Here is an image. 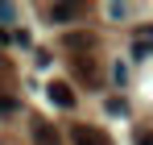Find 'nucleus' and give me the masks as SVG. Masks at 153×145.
I'll use <instances>...</instances> for the list:
<instances>
[{"mask_svg":"<svg viewBox=\"0 0 153 145\" xmlns=\"http://www.w3.org/2000/svg\"><path fill=\"white\" fill-rule=\"evenodd\" d=\"M79 13H83L79 4H50V17H54V21H79Z\"/></svg>","mask_w":153,"mask_h":145,"instance_id":"20e7f679","label":"nucleus"},{"mask_svg":"<svg viewBox=\"0 0 153 145\" xmlns=\"http://www.w3.org/2000/svg\"><path fill=\"white\" fill-rule=\"evenodd\" d=\"M46 96H50L58 108H75V91H71V83H50Z\"/></svg>","mask_w":153,"mask_h":145,"instance_id":"f03ea898","label":"nucleus"},{"mask_svg":"<svg viewBox=\"0 0 153 145\" xmlns=\"http://www.w3.org/2000/svg\"><path fill=\"white\" fill-rule=\"evenodd\" d=\"M75 145H112V141L91 124H75Z\"/></svg>","mask_w":153,"mask_h":145,"instance_id":"f257e3e1","label":"nucleus"},{"mask_svg":"<svg viewBox=\"0 0 153 145\" xmlns=\"http://www.w3.org/2000/svg\"><path fill=\"white\" fill-rule=\"evenodd\" d=\"M141 145H153V141H149V137H145V141H141Z\"/></svg>","mask_w":153,"mask_h":145,"instance_id":"39448f33","label":"nucleus"},{"mask_svg":"<svg viewBox=\"0 0 153 145\" xmlns=\"http://www.w3.org/2000/svg\"><path fill=\"white\" fill-rule=\"evenodd\" d=\"M33 145H58V133H54L50 124L33 120Z\"/></svg>","mask_w":153,"mask_h":145,"instance_id":"7ed1b4c3","label":"nucleus"}]
</instances>
